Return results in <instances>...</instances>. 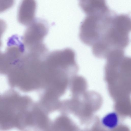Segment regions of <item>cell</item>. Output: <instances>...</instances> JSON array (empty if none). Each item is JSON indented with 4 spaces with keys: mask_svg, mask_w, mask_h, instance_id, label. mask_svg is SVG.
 I'll return each mask as SVG.
<instances>
[{
    "mask_svg": "<svg viewBox=\"0 0 131 131\" xmlns=\"http://www.w3.org/2000/svg\"><path fill=\"white\" fill-rule=\"evenodd\" d=\"M131 29V19L128 15L114 14L110 27L99 41L92 48L93 55L106 58L113 51L124 50L129 43Z\"/></svg>",
    "mask_w": 131,
    "mask_h": 131,
    "instance_id": "obj_1",
    "label": "cell"
},
{
    "mask_svg": "<svg viewBox=\"0 0 131 131\" xmlns=\"http://www.w3.org/2000/svg\"><path fill=\"white\" fill-rule=\"evenodd\" d=\"M29 100L10 89L0 94V130H23L29 112Z\"/></svg>",
    "mask_w": 131,
    "mask_h": 131,
    "instance_id": "obj_2",
    "label": "cell"
},
{
    "mask_svg": "<svg viewBox=\"0 0 131 131\" xmlns=\"http://www.w3.org/2000/svg\"><path fill=\"white\" fill-rule=\"evenodd\" d=\"M40 67L38 58L28 53L24 54L7 74L9 85L22 91L29 90L33 74L39 73Z\"/></svg>",
    "mask_w": 131,
    "mask_h": 131,
    "instance_id": "obj_3",
    "label": "cell"
},
{
    "mask_svg": "<svg viewBox=\"0 0 131 131\" xmlns=\"http://www.w3.org/2000/svg\"><path fill=\"white\" fill-rule=\"evenodd\" d=\"M48 24L44 20L34 19L29 25L23 38L24 46L29 51L37 50L45 46L42 41L47 34Z\"/></svg>",
    "mask_w": 131,
    "mask_h": 131,
    "instance_id": "obj_4",
    "label": "cell"
},
{
    "mask_svg": "<svg viewBox=\"0 0 131 131\" xmlns=\"http://www.w3.org/2000/svg\"><path fill=\"white\" fill-rule=\"evenodd\" d=\"M21 43H10L4 53H0V74H7L24 54Z\"/></svg>",
    "mask_w": 131,
    "mask_h": 131,
    "instance_id": "obj_5",
    "label": "cell"
},
{
    "mask_svg": "<svg viewBox=\"0 0 131 131\" xmlns=\"http://www.w3.org/2000/svg\"><path fill=\"white\" fill-rule=\"evenodd\" d=\"M35 0H22L17 13V19L20 24L28 26L34 20L37 8Z\"/></svg>",
    "mask_w": 131,
    "mask_h": 131,
    "instance_id": "obj_6",
    "label": "cell"
},
{
    "mask_svg": "<svg viewBox=\"0 0 131 131\" xmlns=\"http://www.w3.org/2000/svg\"><path fill=\"white\" fill-rule=\"evenodd\" d=\"M79 5L86 15L103 14L110 11L106 0H80Z\"/></svg>",
    "mask_w": 131,
    "mask_h": 131,
    "instance_id": "obj_7",
    "label": "cell"
},
{
    "mask_svg": "<svg viewBox=\"0 0 131 131\" xmlns=\"http://www.w3.org/2000/svg\"><path fill=\"white\" fill-rule=\"evenodd\" d=\"M119 121V115L116 112L111 111L105 114L101 119L102 126L109 130H113L118 126Z\"/></svg>",
    "mask_w": 131,
    "mask_h": 131,
    "instance_id": "obj_8",
    "label": "cell"
},
{
    "mask_svg": "<svg viewBox=\"0 0 131 131\" xmlns=\"http://www.w3.org/2000/svg\"><path fill=\"white\" fill-rule=\"evenodd\" d=\"M14 2V0H0V13L12 7Z\"/></svg>",
    "mask_w": 131,
    "mask_h": 131,
    "instance_id": "obj_9",
    "label": "cell"
},
{
    "mask_svg": "<svg viewBox=\"0 0 131 131\" xmlns=\"http://www.w3.org/2000/svg\"><path fill=\"white\" fill-rule=\"evenodd\" d=\"M6 22L3 19H0V48L2 45L1 38L6 30ZM1 52L0 51V53Z\"/></svg>",
    "mask_w": 131,
    "mask_h": 131,
    "instance_id": "obj_10",
    "label": "cell"
}]
</instances>
